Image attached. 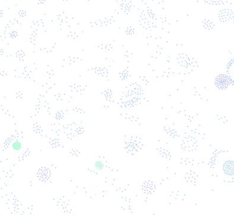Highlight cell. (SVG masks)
<instances>
[{
    "mask_svg": "<svg viewBox=\"0 0 234 215\" xmlns=\"http://www.w3.org/2000/svg\"><path fill=\"white\" fill-rule=\"evenodd\" d=\"M11 148L13 150L16 151V152H19L23 148V144L20 141L16 140L12 143Z\"/></svg>",
    "mask_w": 234,
    "mask_h": 215,
    "instance_id": "cell-1",
    "label": "cell"
},
{
    "mask_svg": "<svg viewBox=\"0 0 234 215\" xmlns=\"http://www.w3.org/2000/svg\"><path fill=\"white\" fill-rule=\"evenodd\" d=\"M94 166H95V169H97L99 170H102L104 168V164L101 160H97L94 164Z\"/></svg>",
    "mask_w": 234,
    "mask_h": 215,
    "instance_id": "cell-2",
    "label": "cell"
}]
</instances>
